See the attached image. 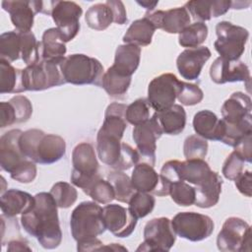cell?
<instances>
[{"mask_svg": "<svg viewBox=\"0 0 252 252\" xmlns=\"http://www.w3.org/2000/svg\"><path fill=\"white\" fill-rule=\"evenodd\" d=\"M211 51L207 46L187 48L183 50L176 59V67L186 80H196L199 78L203 66L211 57Z\"/></svg>", "mask_w": 252, "mask_h": 252, "instance_id": "20", "label": "cell"}, {"mask_svg": "<svg viewBox=\"0 0 252 252\" xmlns=\"http://www.w3.org/2000/svg\"><path fill=\"white\" fill-rule=\"evenodd\" d=\"M222 179L216 171H211L209 176L195 187L194 204L203 209L214 207L218 204L221 193Z\"/></svg>", "mask_w": 252, "mask_h": 252, "instance_id": "26", "label": "cell"}, {"mask_svg": "<svg viewBox=\"0 0 252 252\" xmlns=\"http://www.w3.org/2000/svg\"><path fill=\"white\" fill-rule=\"evenodd\" d=\"M9 102L13 105L17 123L26 122L30 119L32 113V105L28 97L25 95H15L13 96Z\"/></svg>", "mask_w": 252, "mask_h": 252, "instance_id": "47", "label": "cell"}, {"mask_svg": "<svg viewBox=\"0 0 252 252\" xmlns=\"http://www.w3.org/2000/svg\"><path fill=\"white\" fill-rule=\"evenodd\" d=\"M40 42L42 60L57 64H60L63 61L67 48L57 28H50L44 31Z\"/></svg>", "mask_w": 252, "mask_h": 252, "instance_id": "28", "label": "cell"}, {"mask_svg": "<svg viewBox=\"0 0 252 252\" xmlns=\"http://www.w3.org/2000/svg\"><path fill=\"white\" fill-rule=\"evenodd\" d=\"M14 123H17L16 114L13 105L9 101H2L0 103V126L5 128Z\"/></svg>", "mask_w": 252, "mask_h": 252, "instance_id": "49", "label": "cell"}, {"mask_svg": "<svg viewBox=\"0 0 252 252\" xmlns=\"http://www.w3.org/2000/svg\"><path fill=\"white\" fill-rule=\"evenodd\" d=\"M85 21L91 29L103 31L114 22V16L110 6L106 2L96 3L87 10Z\"/></svg>", "mask_w": 252, "mask_h": 252, "instance_id": "33", "label": "cell"}, {"mask_svg": "<svg viewBox=\"0 0 252 252\" xmlns=\"http://www.w3.org/2000/svg\"><path fill=\"white\" fill-rule=\"evenodd\" d=\"M252 103L248 94L235 92L222 104V120L227 124H239L251 122Z\"/></svg>", "mask_w": 252, "mask_h": 252, "instance_id": "22", "label": "cell"}, {"mask_svg": "<svg viewBox=\"0 0 252 252\" xmlns=\"http://www.w3.org/2000/svg\"><path fill=\"white\" fill-rule=\"evenodd\" d=\"M21 58L27 66L42 61L41 42L37 41L32 32H20Z\"/></svg>", "mask_w": 252, "mask_h": 252, "instance_id": "35", "label": "cell"}, {"mask_svg": "<svg viewBox=\"0 0 252 252\" xmlns=\"http://www.w3.org/2000/svg\"><path fill=\"white\" fill-rule=\"evenodd\" d=\"M72 164L71 182L85 192L99 176V164L93 145L87 142L78 144L72 153Z\"/></svg>", "mask_w": 252, "mask_h": 252, "instance_id": "6", "label": "cell"}, {"mask_svg": "<svg viewBox=\"0 0 252 252\" xmlns=\"http://www.w3.org/2000/svg\"><path fill=\"white\" fill-rule=\"evenodd\" d=\"M94 202L98 204H110L115 199V194L112 185L108 180H104L100 175L94 180V182L85 191Z\"/></svg>", "mask_w": 252, "mask_h": 252, "instance_id": "40", "label": "cell"}, {"mask_svg": "<svg viewBox=\"0 0 252 252\" xmlns=\"http://www.w3.org/2000/svg\"><path fill=\"white\" fill-rule=\"evenodd\" d=\"M83 10L73 1H51V17L64 42L72 40L80 31Z\"/></svg>", "mask_w": 252, "mask_h": 252, "instance_id": "13", "label": "cell"}, {"mask_svg": "<svg viewBox=\"0 0 252 252\" xmlns=\"http://www.w3.org/2000/svg\"><path fill=\"white\" fill-rule=\"evenodd\" d=\"M107 180L112 185L115 199L121 203H128L136 190L134 189L131 178L122 170H114L109 172Z\"/></svg>", "mask_w": 252, "mask_h": 252, "instance_id": "37", "label": "cell"}, {"mask_svg": "<svg viewBox=\"0 0 252 252\" xmlns=\"http://www.w3.org/2000/svg\"><path fill=\"white\" fill-rule=\"evenodd\" d=\"M150 104L146 98H138L127 105L125 117L127 122L137 126L150 119Z\"/></svg>", "mask_w": 252, "mask_h": 252, "instance_id": "43", "label": "cell"}, {"mask_svg": "<svg viewBox=\"0 0 252 252\" xmlns=\"http://www.w3.org/2000/svg\"><path fill=\"white\" fill-rule=\"evenodd\" d=\"M141 59V47L135 44H122L116 48L114 63L110 66L119 74L132 77L139 67Z\"/></svg>", "mask_w": 252, "mask_h": 252, "instance_id": "27", "label": "cell"}, {"mask_svg": "<svg viewBox=\"0 0 252 252\" xmlns=\"http://www.w3.org/2000/svg\"><path fill=\"white\" fill-rule=\"evenodd\" d=\"M231 2L227 0H193L188 1L184 7L194 20L204 23L225 14L231 9Z\"/></svg>", "mask_w": 252, "mask_h": 252, "instance_id": "24", "label": "cell"}, {"mask_svg": "<svg viewBox=\"0 0 252 252\" xmlns=\"http://www.w3.org/2000/svg\"><path fill=\"white\" fill-rule=\"evenodd\" d=\"M176 239L171 220L167 218H155L144 228V241L137 251H169Z\"/></svg>", "mask_w": 252, "mask_h": 252, "instance_id": "11", "label": "cell"}, {"mask_svg": "<svg viewBox=\"0 0 252 252\" xmlns=\"http://www.w3.org/2000/svg\"><path fill=\"white\" fill-rule=\"evenodd\" d=\"M180 82L175 75L164 73L154 78L148 87V102L157 112L171 107L177 97Z\"/></svg>", "mask_w": 252, "mask_h": 252, "instance_id": "12", "label": "cell"}, {"mask_svg": "<svg viewBox=\"0 0 252 252\" xmlns=\"http://www.w3.org/2000/svg\"><path fill=\"white\" fill-rule=\"evenodd\" d=\"M49 193L54 198L57 207L62 209H67L71 207L78 198V192L75 187L63 181L55 183Z\"/></svg>", "mask_w": 252, "mask_h": 252, "instance_id": "41", "label": "cell"}, {"mask_svg": "<svg viewBox=\"0 0 252 252\" xmlns=\"http://www.w3.org/2000/svg\"><path fill=\"white\" fill-rule=\"evenodd\" d=\"M186 159H204L208 153V142L199 135L188 136L183 145Z\"/></svg>", "mask_w": 252, "mask_h": 252, "instance_id": "44", "label": "cell"}, {"mask_svg": "<svg viewBox=\"0 0 252 252\" xmlns=\"http://www.w3.org/2000/svg\"><path fill=\"white\" fill-rule=\"evenodd\" d=\"M60 70L66 83L73 85L100 86L101 78L104 74L101 63L85 54H71L60 63Z\"/></svg>", "mask_w": 252, "mask_h": 252, "instance_id": "5", "label": "cell"}, {"mask_svg": "<svg viewBox=\"0 0 252 252\" xmlns=\"http://www.w3.org/2000/svg\"><path fill=\"white\" fill-rule=\"evenodd\" d=\"M126 107L127 105L123 103H110L96 136V152L99 159L115 170L129 169L140 162L138 151L129 144L121 142L127 128Z\"/></svg>", "mask_w": 252, "mask_h": 252, "instance_id": "1", "label": "cell"}, {"mask_svg": "<svg viewBox=\"0 0 252 252\" xmlns=\"http://www.w3.org/2000/svg\"><path fill=\"white\" fill-rule=\"evenodd\" d=\"M162 134V130L155 115L146 122L134 127L132 137L137 146L140 162H147L153 166L155 165L156 143Z\"/></svg>", "mask_w": 252, "mask_h": 252, "instance_id": "14", "label": "cell"}, {"mask_svg": "<svg viewBox=\"0 0 252 252\" xmlns=\"http://www.w3.org/2000/svg\"><path fill=\"white\" fill-rule=\"evenodd\" d=\"M60 64L42 60L22 70V85L26 91H43L65 84Z\"/></svg>", "mask_w": 252, "mask_h": 252, "instance_id": "8", "label": "cell"}, {"mask_svg": "<svg viewBox=\"0 0 252 252\" xmlns=\"http://www.w3.org/2000/svg\"><path fill=\"white\" fill-rule=\"evenodd\" d=\"M11 177L21 183H31L36 176L35 162L28 159L23 165H21L15 172L10 174Z\"/></svg>", "mask_w": 252, "mask_h": 252, "instance_id": "48", "label": "cell"}, {"mask_svg": "<svg viewBox=\"0 0 252 252\" xmlns=\"http://www.w3.org/2000/svg\"><path fill=\"white\" fill-rule=\"evenodd\" d=\"M137 3L141 6H143L144 8H146L148 11H152L154 10V8L156 7V5H158V1H149V0H145V1H137Z\"/></svg>", "mask_w": 252, "mask_h": 252, "instance_id": "54", "label": "cell"}, {"mask_svg": "<svg viewBox=\"0 0 252 252\" xmlns=\"http://www.w3.org/2000/svg\"><path fill=\"white\" fill-rule=\"evenodd\" d=\"M102 217L106 229L120 238L130 236L137 224V219L131 214L129 209L117 204L103 207Z\"/></svg>", "mask_w": 252, "mask_h": 252, "instance_id": "17", "label": "cell"}, {"mask_svg": "<svg viewBox=\"0 0 252 252\" xmlns=\"http://www.w3.org/2000/svg\"><path fill=\"white\" fill-rule=\"evenodd\" d=\"M7 250L8 251H22V250L31 251V248L23 240H12L8 243Z\"/></svg>", "mask_w": 252, "mask_h": 252, "instance_id": "53", "label": "cell"}, {"mask_svg": "<svg viewBox=\"0 0 252 252\" xmlns=\"http://www.w3.org/2000/svg\"><path fill=\"white\" fill-rule=\"evenodd\" d=\"M172 228L181 238L196 242L208 238L214 231V221L206 215L195 212H181L171 220Z\"/></svg>", "mask_w": 252, "mask_h": 252, "instance_id": "10", "label": "cell"}, {"mask_svg": "<svg viewBox=\"0 0 252 252\" xmlns=\"http://www.w3.org/2000/svg\"><path fill=\"white\" fill-rule=\"evenodd\" d=\"M193 128L197 135L212 141H220L224 134V124L213 111H198L193 118Z\"/></svg>", "mask_w": 252, "mask_h": 252, "instance_id": "23", "label": "cell"}, {"mask_svg": "<svg viewBox=\"0 0 252 252\" xmlns=\"http://www.w3.org/2000/svg\"><path fill=\"white\" fill-rule=\"evenodd\" d=\"M131 182L136 191L166 196L169 194V184L158 174L153 165L147 162L135 164L131 175Z\"/></svg>", "mask_w": 252, "mask_h": 252, "instance_id": "16", "label": "cell"}, {"mask_svg": "<svg viewBox=\"0 0 252 252\" xmlns=\"http://www.w3.org/2000/svg\"><path fill=\"white\" fill-rule=\"evenodd\" d=\"M106 3L110 6L113 16H114V23L118 25H124L127 23V13L124 7V4L119 0H107Z\"/></svg>", "mask_w": 252, "mask_h": 252, "instance_id": "52", "label": "cell"}, {"mask_svg": "<svg viewBox=\"0 0 252 252\" xmlns=\"http://www.w3.org/2000/svg\"><path fill=\"white\" fill-rule=\"evenodd\" d=\"M70 227L72 236L77 242L102 234L106 229L102 208L93 201L80 203L71 214Z\"/></svg>", "mask_w": 252, "mask_h": 252, "instance_id": "4", "label": "cell"}, {"mask_svg": "<svg viewBox=\"0 0 252 252\" xmlns=\"http://www.w3.org/2000/svg\"><path fill=\"white\" fill-rule=\"evenodd\" d=\"M21 57L20 32L10 31L0 35V59L13 62Z\"/></svg>", "mask_w": 252, "mask_h": 252, "instance_id": "38", "label": "cell"}, {"mask_svg": "<svg viewBox=\"0 0 252 252\" xmlns=\"http://www.w3.org/2000/svg\"><path fill=\"white\" fill-rule=\"evenodd\" d=\"M34 204V196L18 190L9 189L1 194L0 208L2 216L6 218H14L19 214L29 211Z\"/></svg>", "mask_w": 252, "mask_h": 252, "instance_id": "25", "label": "cell"}, {"mask_svg": "<svg viewBox=\"0 0 252 252\" xmlns=\"http://www.w3.org/2000/svg\"><path fill=\"white\" fill-rule=\"evenodd\" d=\"M210 77L216 84L233 82L250 83V71L242 61H230L218 57L210 67Z\"/></svg>", "mask_w": 252, "mask_h": 252, "instance_id": "19", "label": "cell"}, {"mask_svg": "<svg viewBox=\"0 0 252 252\" xmlns=\"http://www.w3.org/2000/svg\"><path fill=\"white\" fill-rule=\"evenodd\" d=\"M244 160L236 153L232 152L226 158L222 165V174L228 180H235L244 171Z\"/></svg>", "mask_w": 252, "mask_h": 252, "instance_id": "46", "label": "cell"}, {"mask_svg": "<svg viewBox=\"0 0 252 252\" xmlns=\"http://www.w3.org/2000/svg\"><path fill=\"white\" fill-rule=\"evenodd\" d=\"M235 186L238 191L245 195L246 197H251V182H252V173L249 169L243 171L235 180Z\"/></svg>", "mask_w": 252, "mask_h": 252, "instance_id": "51", "label": "cell"}, {"mask_svg": "<svg viewBox=\"0 0 252 252\" xmlns=\"http://www.w3.org/2000/svg\"><path fill=\"white\" fill-rule=\"evenodd\" d=\"M132 77H127L119 74L109 67L103 74L100 87L110 95L114 97L121 96L126 94L131 84Z\"/></svg>", "mask_w": 252, "mask_h": 252, "instance_id": "34", "label": "cell"}, {"mask_svg": "<svg viewBox=\"0 0 252 252\" xmlns=\"http://www.w3.org/2000/svg\"><path fill=\"white\" fill-rule=\"evenodd\" d=\"M216 33L218 38L214 46L220 57L230 61L238 60L245 50L249 37L248 31L230 22L221 21L216 26Z\"/></svg>", "mask_w": 252, "mask_h": 252, "instance_id": "7", "label": "cell"}, {"mask_svg": "<svg viewBox=\"0 0 252 252\" xmlns=\"http://www.w3.org/2000/svg\"><path fill=\"white\" fill-rule=\"evenodd\" d=\"M1 5L10 14L11 22L18 32H31L34 15L44 13L45 9V2L34 0H4Z\"/></svg>", "mask_w": 252, "mask_h": 252, "instance_id": "15", "label": "cell"}, {"mask_svg": "<svg viewBox=\"0 0 252 252\" xmlns=\"http://www.w3.org/2000/svg\"><path fill=\"white\" fill-rule=\"evenodd\" d=\"M212 169L204 159H186L178 162L180 181H187L195 186L201 184L211 173Z\"/></svg>", "mask_w": 252, "mask_h": 252, "instance_id": "31", "label": "cell"}, {"mask_svg": "<svg viewBox=\"0 0 252 252\" xmlns=\"http://www.w3.org/2000/svg\"><path fill=\"white\" fill-rule=\"evenodd\" d=\"M250 225L236 217L226 219L217 237L218 249L223 252L250 251Z\"/></svg>", "mask_w": 252, "mask_h": 252, "instance_id": "9", "label": "cell"}, {"mask_svg": "<svg viewBox=\"0 0 252 252\" xmlns=\"http://www.w3.org/2000/svg\"><path fill=\"white\" fill-rule=\"evenodd\" d=\"M162 133L167 135L180 134L186 125V112L180 104H173L168 109L155 112Z\"/></svg>", "mask_w": 252, "mask_h": 252, "instance_id": "29", "label": "cell"}, {"mask_svg": "<svg viewBox=\"0 0 252 252\" xmlns=\"http://www.w3.org/2000/svg\"><path fill=\"white\" fill-rule=\"evenodd\" d=\"M204 97V93L200 89L199 86L186 83L181 81L180 86H179V91L177 94V99L181 104L191 106L198 104L199 102L202 101Z\"/></svg>", "mask_w": 252, "mask_h": 252, "instance_id": "45", "label": "cell"}, {"mask_svg": "<svg viewBox=\"0 0 252 252\" xmlns=\"http://www.w3.org/2000/svg\"><path fill=\"white\" fill-rule=\"evenodd\" d=\"M23 131L13 129L0 138V165L1 168L12 174L29 158L22 153L19 140Z\"/></svg>", "mask_w": 252, "mask_h": 252, "instance_id": "18", "label": "cell"}, {"mask_svg": "<svg viewBox=\"0 0 252 252\" xmlns=\"http://www.w3.org/2000/svg\"><path fill=\"white\" fill-rule=\"evenodd\" d=\"M19 145L22 153L31 160L40 164L58 161L66 152L65 140L55 134H45L39 129L22 133Z\"/></svg>", "mask_w": 252, "mask_h": 252, "instance_id": "3", "label": "cell"}, {"mask_svg": "<svg viewBox=\"0 0 252 252\" xmlns=\"http://www.w3.org/2000/svg\"><path fill=\"white\" fill-rule=\"evenodd\" d=\"M208 36V27L205 23L196 22L187 26L179 32L178 43L182 47H199Z\"/></svg>", "mask_w": 252, "mask_h": 252, "instance_id": "36", "label": "cell"}, {"mask_svg": "<svg viewBox=\"0 0 252 252\" xmlns=\"http://www.w3.org/2000/svg\"><path fill=\"white\" fill-rule=\"evenodd\" d=\"M145 16L151 20L156 29L162 30L168 33H179L190 25L191 21L190 14L184 6L166 11L159 10L154 13H146Z\"/></svg>", "mask_w": 252, "mask_h": 252, "instance_id": "21", "label": "cell"}, {"mask_svg": "<svg viewBox=\"0 0 252 252\" xmlns=\"http://www.w3.org/2000/svg\"><path fill=\"white\" fill-rule=\"evenodd\" d=\"M129 211L138 220L145 218L155 208L156 199L152 194L136 191L128 202Z\"/></svg>", "mask_w": 252, "mask_h": 252, "instance_id": "39", "label": "cell"}, {"mask_svg": "<svg viewBox=\"0 0 252 252\" xmlns=\"http://www.w3.org/2000/svg\"><path fill=\"white\" fill-rule=\"evenodd\" d=\"M168 195H170L173 202L179 206L188 207L195 202V188L185 181L170 183Z\"/></svg>", "mask_w": 252, "mask_h": 252, "instance_id": "42", "label": "cell"}, {"mask_svg": "<svg viewBox=\"0 0 252 252\" xmlns=\"http://www.w3.org/2000/svg\"><path fill=\"white\" fill-rule=\"evenodd\" d=\"M155 25L146 16L134 21L126 31L123 41L137 46H147L152 42V37L156 31Z\"/></svg>", "mask_w": 252, "mask_h": 252, "instance_id": "30", "label": "cell"}, {"mask_svg": "<svg viewBox=\"0 0 252 252\" xmlns=\"http://www.w3.org/2000/svg\"><path fill=\"white\" fill-rule=\"evenodd\" d=\"M22 92H24L22 70L13 67L8 61L0 59V93L19 94Z\"/></svg>", "mask_w": 252, "mask_h": 252, "instance_id": "32", "label": "cell"}, {"mask_svg": "<svg viewBox=\"0 0 252 252\" xmlns=\"http://www.w3.org/2000/svg\"><path fill=\"white\" fill-rule=\"evenodd\" d=\"M57 208L50 193L40 192L34 195L33 206L21 216L24 229L45 249L58 247L62 240Z\"/></svg>", "mask_w": 252, "mask_h": 252, "instance_id": "2", "label": "cell"}, {"mask_svg": "<svg viewBox=\"0 0 252 252\" xmlns=\"http://www.w3.org/2000/svg\"><path fill=\"white\" fill-rule=\"evenodd\" d=\"M252 133L246 135L235 147L234 152H236L245 162H251L252 159V147H251Z\"/></svg>", "mask_w": 252, "mask_h": 252, "instance_id": "50", "label": "cell"}]
</instances>
